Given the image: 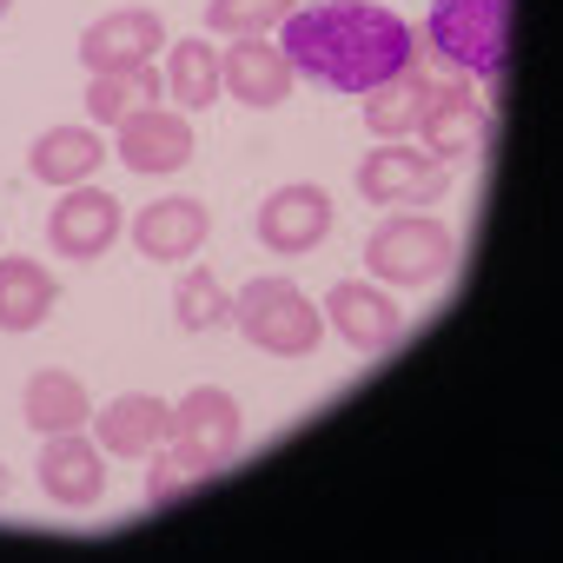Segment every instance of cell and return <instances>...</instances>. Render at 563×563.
<instances>
[{
  "instance_id": "1",
  "label": "cell",
  "mask_w": 563,
  "mask_h": 563,
  "mask_svg": "<svg viewBox=\"0 0 563 563\" xmlns=\"http://www.w3.org/2000/svg\"><path fill=\"white\" fill-rule=\"evenodd\" d=\"M286 60L292 74L332 87V93H372L378 80L418 67V34L411 21H398L391 8L372 0H319L286 21Z\"/></svg>"
},
{
  "instance_id": "2",
  "label": "cell",
  "mask_w": 563,
  "mask_h": 563,
  "mask_svg": "<svg viewBox=\"0 0 563 563\" xmlns=\"http://www.w3.org/2000/svg\"><path fill=\"white\" fill-rule=\"evenodd\" d=\"M232 325L272 358H306L319 345V332H325V312L292 286V278L272 272V278H252V286L232 299Z\"/></svg>"
},
{
  "instance_id": "3",
  "label": "cell",
  "mask_w": 563,
  "mask_h": 563,
  "mask_svg": "<svg viewBox=\"0 0 563 563\" xmlns=\"http://www.w3.org/2000/svg\"><path fill=\"white\" fill-rule=\"evenodd\" d=\"M424 41L457 67V74H504V47H510V0H431Z\"/></svg>"
},
{
  "instance_id": "4",
  "label": "cell",
  "mask_w": 563,
  "mask_h": 563,
  "mask_svg": "<svg viewBox=\"0 0 563 563\" xmlns=\"http://www.w3.org/2000/svg\"><path fill=\"white\" fill-rule=\"evenodd\" d=\"M451 258H457V239L431 212H398L365 239V265L385 286H431V278L451 272Z\"/></svg>"
},
{
  "instance_id": "5",
  "label": "cell",
  "mask_w": 563,
  "mask_h": 563,
  "mask_svg": "<svg viewBox=\"0 0 563 563\" xmlns=\"http://www.w3.org/2000/svg\"><path fill=\"white\" fill-rule=\"evenodd\" d=\"M444 186H451V166L431 159V153H418V146H405V140H385L378 153L358 159V192H365L372 206L424 212L431 199H444Z\"/></svg>"
},
{
  "instance_id": "6",
  "label": "cell",
  "mask_w": 563,
  "mask_h": 563,
  "mask_svg": "<svg viewBox=\"0 0 563 563\" xmlns=\"http://www.w3.org/2000/svg\"><path fill=\"white\" fill-rule=\"evenodd\" d=\"M239 438H245V418H239V398L219 391V385H199L173 405V444L212 477L239 457Z\"/></svg>"
},
{
  "instance_id": "7",
  "label": "cell",
  "mask_w": 563,
  "mask_h": 563,
  "mask_svg": "<svg viewBox=\"0 0 563 563\" xmlns=\"http://www.w3.org/2000/svg\"><path fill=\"white\" fill-rule=\"evenodd\" d=\"M411 133H424V153L431 159L457 166V159H471L484 146L490 120H484V107H477V93L464 80H431V100H424V113H418Z\"/></svg>"
},
{
  "instance_id": "8",
  "label": "cell",
  "mask_w": 563,
  "mask_h": 563,
  "mask_svg": "<svg viewBox=\"0 0 563 563\" xmlns=\"http://www.w3.org/2000/svg\"><path fill=\"white\" fill-rule=\"evenodd\" d=\"M113 146L126 173H179L192 159V120L179 107H140L113 126Z\"/></svg>"
},
{
  "instance_id": "9",
  "label": "cell",
  "mask_w": 563,
  "mask_h": 563,
  "mask_svg": "<svg viewBox=\"0 0 563 563\" xmlns=\"http://www.w3.org/2000/svg\"><path fill=\"white\" fill-rule=\"evenodd\" d=\"M332 232V192L325 186H278V192H265V206H258V239L278 252V258H299V252H312L319 239Z\"/></svg>"
},
{
  "instance_id": "10",
  "label": "cell",
  "mask_w": 563,
  "mask_h": 563,
  "mask_svg": "<svg viewBox=\"0 0 563 563\" xmlns=\"http://www.w3.org/2000/svg\"><path fill=\"white\" fill-rule=\"evenodd\" d=\"M153 54H159V14L153 8H113L80 34L87 74H133V67H153Z\"/></svg>"
},
{
  "instance_id": "11",
  "label": "cell",
  "mask_w": 563,
  "mask_h": 563,
  "mask_svg": "<svg viewBox=\"0 0 563 563\" xmlns=\"http://www.w3.org/2000/svg\"><path fill=\"white\" fill-rule=\"evenodd\" d=\"M325 325H332L352 352H365V358L391 352V345H398V332H405L398 306H391L385 292H372L365 278H339V286L325 292Z\"/></svg>"
},
{
  "instance_id": "12",
  "label": "cell",
  "mask_w": 563,
  "mask_h": 563,
  "mask_svg": "<svg viewBox=\"0 0 563 563\" xmlns=\"http://www.w3.org/2000/svg\"><path fill=\"white\" fill-rule=\"evenodd\" d=\"M219 93H232L239 107H278L292 93V60L278 41L265 34H245L219 54Z\"/></svg>"
},
{
  "instance_id": "13",
  "label": "cell",
  "mask_w": 563,
  "mask_h": 563,
  "mask_svg": "<svg viewBox=\"0 0 563 563\" xmlns=\"http://www.w3.org/2000/svg\"><path fill=\"white\" fill-rule=\"evenodd\" d=\"M47 239H54L60 258H100L120 239V199L93 192V186H67V199L47 219Z\"/></svg>"
},
{
  "instance_id": "14",
  "label": "cell",
  "mask_w": 563,
  "mask_h": 563,
  "mask_svg": "<svg viewBox=\"0 0 563 563\" xmlns=\"http://www.w3.org/2000/svg\"><path fill=\"white\" fill-rule=\"evenodd\" d=\"M41 484H47V497H54V504L87 510V504L107 490L100 444H87L80 431H47V451H41Z\"/></svg>"
},
{
  "instance_id": "15",
  "label": "cell",
  "mask_w": 563,
  "mask_h": 563,
  "mask_svg": "<svg viewBox=\"0 0 563 563\" xmlns=\"http://www.w3.org/2000/svg\"><path fill=\"white\" fill-rule=\"evenodd\" d=\"M100 444L107 457H153L166 438H173V405H159L153 391H120L107 411H100Z\"/></svg>"
},
{
  "instance_id": "16",
  "label": "cell",
  "mask_w": 563,
  "mask_h": 563,
  "mask_svg": "<svg viewBox=\"0 0 563 563\" xmlns=\"http://www.w3.org/2000/svg\"><path fill=\"white\" fill-rule=\"evenodd\" d=\"M133 245L146 252V258H192L199 245H206V206L199 199H159V206H146L140 219H133Z\"/></svg>"
},
{
  "instance_id": "17",
  "label": "cell",
  "mask_w": 563,
  "mask_h": 563,
  "mask_svg": "<svg viewBox=\"0 0 563 563\" xmlns=\"http://www.w3.org/2000/svg\"><path fill=\"white\" fill-rule=\"evenodd\" d=\"M27 159H34V179H47V186H87L93 166L107 159V146H100L93 126H54V133L34 140Z\"/></svg>"
},
{
  "instance_id": "18",
  "label": "cell",
  "mask_w": 563,
  "mask_h": 563,
  "mask_svg": "<svg viewBox=\"0 0 563 563\" xmlns=\"http://www.w3.org/2000/svg\"><path fill=\"white\" fill-rule=\"evenodd\" d=\"M54 312V272L34 258H0V332H34Z\"/></svg>"
},
{
  "instance_id": "19",
  "label": "cell",
  "mask_w": 563,
  "mask_h": 563,
  "mask_svg": "<svg viewBox=\"0 0 563 563\" xmlns=\"http://www.w3.org/2000/svg\"><path fill=\"white\" fill-rule=\"evenodd\" d=\"M21 418L47 438V431H80L87 424V385L74 378V372H34L27 378V391H21Z\"/></svg>"
},
{
  "instance_id": "20",
  "label": "cell",
  "mask_w": 563,
  "mask_h": 563,
  "mask_svg": "<svg viewBox=\"0 0 563 563\" xmlns=\"http://www.w3.org/2000/svg\"><path fill=\"white\" fill-rule=\"evenodd\" d=\"M358 100H365V120H372V133H378V140H405V133L418 126L424 100H431V74H424V67H405V74L378 80V87H372V93H358Z\"/></svg>"
},
{
  "instance_id": "21",
  "label": "cell",
  "mask_w": 563,
  "mask_h": 563,
  "mask_svg": "<svg viewBox=\"0 0 563 563\" xmlns=\"http://www.w3.org/2000/svg\"><path fill=\"white\" fill-rule=\"evenodd\" d=\"M166 93L179 100V113H199L219 100V54L206 41H179L166 60Z\"/></svg>"
},
{
  "instance_id": "22",
  "label": "cell",
  "mask_w": 563,
  "mask_h": 563,
  "mask_svg": "<svg viewBox=\"0 0 563 563\" xmlns=\"http://www.w3.org/2000/svg\"><path fill=\"white\" fill-rule=\"evenodd\" d=\"M140 107H159V74H153V67H133V74H93V87H87V113H93L100 126H120V120L140 113Z\"/></svg>"
},
{
  "instance_id": "23",
  "label": "cell",
  "mask_w": 563,
  "mask_h": 563,
  "mask_svg": "<svg viewBox=\"0 0 563 563\" xmlns=\"http://www.w3.org/2000/svg\"><path fill=\"white\" fill-rule=\"evenodd\" d=\"M173 319L186 332H219V325H232V292L219 286L206 265H192V272H179V286H173Z\"/></svg>"
},
{
  "instance_id": "24",
  "label": "cell",
  "mask_w": 563,
  "mask_h": 563,
  "mask_svg": "<svg viewBox=\"0 0 563 563\" xmlns=\"http://www.w3.org/2000/svg\"><path fill=\"white\" fill-rule=\"evenodd\" d=\"M292 14H299V0H206V27L232 34V41L265 34V27H286Z\"/></svg>"
},
{
  "instance_id": "25",
  "label": "cell",
  "mask_w": 563,
  "mask_h": 563,
  "mask_svg": "<svg viewBox=\"0 0 563 563\" xmlns=\"http://www.w3.org/2000/svg\"><path fill=\"white\" fill-rule=\"evenodd\" d=\"M199 477H206V471H199V464H192V457H186L179 444H173V451L159 444V451H153V464H146V504L159 510V504H173V497H186V490H192Z\"/></svg>"
},
{
  "instance_id": "26",
  "label": "cell",
  "mask_w": 563,
  "mask_h": 563,
  "mask_svg": "<svg viewBox=\"0 0 563 563\" xmlns=\"http://www.w3.org/2000/svg\"><path fill=\"white\" fill-rule=\"evenodd\" d=\"M0 497H8V464H0Z\"/></svg>"
},
{
  "instance_id": "27",
  "label": "cell",
  "mask_w": 563,
  "mask_h": 563,
  "mask_svg": "<svg viewBox=\"0 0 563 563\" xmlns=\"http://www.w3.org/2000/svg\"><path fill=\"white\" fill-rule=\"evenodd\" d=\"M8 8H14V0H0V21H8Z\"/></svg>"
}]
</instances>
